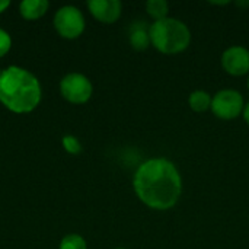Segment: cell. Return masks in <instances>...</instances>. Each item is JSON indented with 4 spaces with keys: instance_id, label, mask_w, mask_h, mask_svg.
Here are the masks:
<instances>
[{
    "instance_id": "obj_1",
    "label": "cell",
    "mask_w": 249,
    "mask_h": 249,
    "mask_svg": "<svg viewBox=\"0 0 249 249\" xmlns=\"http://www.w3.org/2000/svg\"><path fill=\"white\" fill-rule=\"evenodd\" d=\"M137 198L152 210H169L182 196V177L166 158H152L142 163L133 178Z\"/></svg>"
},
{
    "instance_id": "obj_2",
    "label": "cell",
    "mask_w": 249,
    "mask_h": 249,
    "mask_svg": "<svg viewBox=\"0 0 249 249\" xmlns=\"http://www.w3.org/2000/svg\"><path fill=\"white\" fill-rule=\"evenodd\" d=\"M39 80L26 69L9 66L0 77V102L15 114L32 112L41 102Z\"/></svg>"
},
{
    "instance_id": "obj_3",
    "label": "cell",
    "mask_w": 249,
    "mask_h": 249,
    "mask_svg": "<svg viewBox=\"0 0 249 249\" xmlns=\"http://www.w3.org/2000/svg\"><path fill=\"white\" fill-rule=\"evenodd\" d=\"M150 41L159 53L174 55L190 47L191 31L182 20L168 16L150 25Z\"/></svg>"
},
{
    "instance_id": "obj_4",
    "label": "cell",
    "mask_w": 249,
    "mask_h": 249,
    "mask_svg": "<svg viewBox=\"0 0 249 249\" xmlns=\"http://www.w3.org/2000/svg\"><path fill=\"white\" fill-rule=\"evenodd\" d=\"M54 28L60 36L66 39L79 38L86 26L83 13L76 6H63L60 7L53 19Z\"/></svg>"
},
{
    "instance_id": "obj_5",
    "label": "cell",
    "mask_w": 249,
    "mask_h": 249,
    "mask_svg": "<svg viewBox=\"0 0 249 249\" xmlns=\"http://www.w3.org/2000/svg\"><path fill=\"white\" fill-rule=\"evenodd\" d=\"M245 108L244 96L235 89H222L212 99V112L219 120L231 121L238 118Z\"/></svg>"
},
{
    "instance_id": "obj_6",
    "label": "cell",
    "mask_w": 249,
    "mask_h": 249,
    "mask_svg": "<svg viewBox=\"0 0 249 249\" xmlns=\"http://www.w3.org/2000/svg\"><path fill=\"white\" fill-rule=\"evenodd\" d=\"M61 96L74 105L86 104L93 93L92 82L82 73H69L60 82Z\"/></svg>"
},
{
    "instance_id": "obj_7",
    "label": "cell",
    "mask_w": 249,
    "mask_h": 249,
    "mask_svg": "<svg viewBox=\"0 0 249 249\" xmlns=\"http://www.w3.org/2000/svg\"><path fill=\"white\" fill-rule=\"evenodd\" d=\"M222 67L232 76H245L249 73V50L242 45H232L223 51Z\"/></svg>"
},
{
    "instance_id": "obj_8",
    "label": "cell",
    "mask_w": 249,
    "mask_h": 249,
    "mask_svg": "<svg viewBox=\"0 0 249 249\" xmlns=\"http://www.w3.org/2000/svg\"><path fill=\"white\" fill-rule=\"evenodd\" d=\"M86 6L90 15L102 23H114L123 13V4L118 0H89Z\"/></svg>"
},
{
    "instance_id": "obj_9",
    "label": "cell",
    "mask_w": 249,
    "mask_h": 249,
    "mask_svg": "<svg viewBox=\"0 0 249 249\" xmlns=\"http://www.w3.org/2000/svg\"><path fill=\"white\" fill-rule=\"evenodd\" d=\"M128 41L130 45L136 50V51H144L152 45L150 41V25H147L146 22H134L130 26V32H128Z\"/></svg>"
},
{
    "instance_id": "obj_10",
    "label": "cell",
    "mask_w": 249,
    "mask_h": 249,
    "mask_svg": "<svg viewBox=\"0 0 249 249\" xmlns=\"http://www.w3.org/2000/svg\"><path fill=\"white\" fill-rule=\"evenodd\" d=\"M48 7L47 0H25L19 4V13L26 20H36L47 13Z\"/></svg>"
},
{
    "instance_id": "obj_11",
    "label": "cell",
    "mask_w": 249,
    "mask_h": 249,
    "mask_svg": "<svg viewBox=\"0 0 249 249\" xmlns=\"http://www.w3.org/2000/svg\"><path fill=\"white\" fill-rule=\"evenodd\" d=\"M212 99L213 96L207 90L197 89L188 96V105L194 112H206L212 107Z\"/></svg>"
},
{
    "instance_id": "obj_12",
    "label": "cell",
    "mask_w": 249,
    "mask_h": 249,
    "mask_svg": "<svg viewBox=\"0 0 249 249\" xmlns=\"http://www.w3.org/2000/svg\"><path fill=\"white\" fill-rule=\"evenodd\" d=\"M146 10L149 13L150 18L156 20H162L165 18H168L169 13V4L165 0H149L146 3Z\"/></svg>"
},
{
    "instance_id": "obj_13",
    "label": "cell",
    "mask_w": 249,
    "mask_h": 249,
    "mask_svg": "<svg viewBox=\"0 0 249 249\" xmlns=\"http://www.w3.org/2000/svg\"><path fill=\"white\" fill-rule=\"evenodd\" d=\"M60 249H88V244L80 235L69 233L61 239Z\"/></svg>"
},
{
    "instance_id": "obj_14",
    "label": "cell",
    "mask_w": 249,
    "mask_h": 249,
    "mask_svg": "<svg viewBox=\"0 0 249 249\" xmlns=\"http://www.w3.org/2000/svg\"><path fill=\"white\" fill-rule=\"evenodd\" d=\"M61 143H63L64 150L67 153H70V155H79L82 152V144H80L79 139L74 137V136H71V134H66L63 137Z\"/></svg>"
},
{
    "instance_id": "obj_15",
    "label": "cell",
    "mask_w": 249,
    "mask_h": 249,
    "mask_svg": "<svg viewBox=\"0 0 249 249\" xmlns=\"http://www.w3.org/2000/svg\"><path fill=\"white\" fill-rule=\"evenodd\" d=\"M12 48V38L7 31L0 28V58L4 57Z\"/></svg>"
},
{
    "instance_id": "obj_16",
    "label": "cell",
    "mask_w": 249,
    "mask_h": 249,
    "mask_svg": "<svg viewBox=\"0 0 249 249\" xmlns=\"http://www.w3.org/2000/svg\"><path fill=\"white\" fill-rule=\"evenodd\" d=\"M244 120H245V123L249 125V102L248 104H245V108H244Z\"/></svg>"
},
{
    "instance_id": "obj_17",
    "label": "cell",
    "mask_w": 249,
    "mask_h": 249,
    "mask_svg": "<svg viewBox=\"0 0 249 249\" xmlns=\"http://www.w3.org/2000/svg\"><path fill=\"white\" fill-rule=\"evenodd\" d=\"M9 6H10V1H7V0H0V13H3Z\"/></svg>"
},
{
    "instance_id": "obj_18",
    "label": "cell",
    "mask_w": 249,
    "mask_h": 249,
    "mask_svg": "<svg viewBox=\"0 0 249 249\" xmlns=\"http://www.w3.org/2000/svg\"><path fill=\"white\" fill-rule=\"evenodd\" d=\"M1 74H3V70L0 69V77H1Z\"/></svg>"
},
{
    "instance_id": "obj_19",
    "label": "cell",
    "mask_w": 249,
    "mask_h": 249,
    "mask_svg": "<svg viewBox=\"0 0 249 249\" xmlns=\"http://www.w3.org/2000/svg\"><path fill=\"white\" fill-rule=\"evenodd\" d=\"M248 89H249V77H248Z\"/></svg>"
},
{
    "instance_id": "obj_20",
    "label": "cell",
    "mask_w": 249,
    "mask_h": 249,
    "mask_svg": "<svg viewBox=\"0 0 249 249\" xmlns=\"http://www.w3.org/2000/svg\"><path fill=\"white\" fill-rule=\"evenodd\" d=\"M115 249H124V248H115Z\"/></svg>"
}]
</instances>
